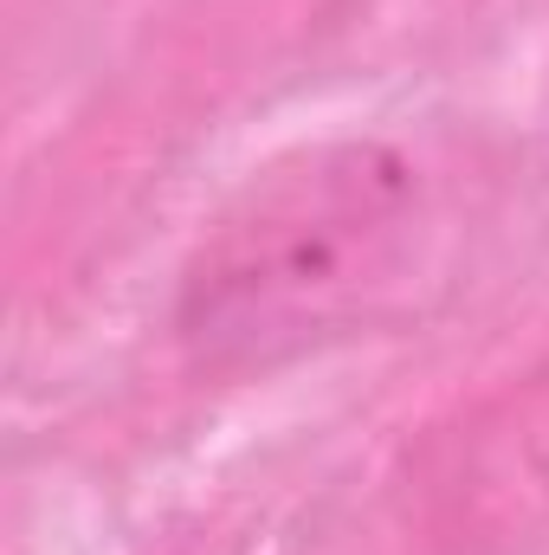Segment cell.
<instances>
[{"mask_svg":"<svg viewBox=\"0 0 549 555\" xmlns=\"http://www.w3.org/2000/svg\"><path fill=\"white\" fill-rule=\"evenodd\" d=\"M413 162L336 137L259 168L181 266L175 330L207 369H272L382 323L420 266Z\"/></svg>","mask_w":549,"mask_h":555,"instance_id":"cell-1","label":"cell"}]
</instances>
